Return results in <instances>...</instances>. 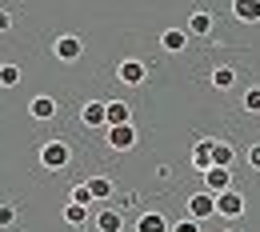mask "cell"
Returning <instances> with one entry per match:
<instances>
[{"label":"cell","instance_id":"1","mask_svg":"<svg viewBox=\"0 0 260 232\" xmlns=\"http://www.w3.org/2000/svg\"><path fill=\"white\" fill-rule=\"evenodd\" d=\"M40 164L48 168V172L68 168V164H72V148H68V140H44V144H40Z\"/></svg>","mask_w":260,"mask_h":232},{"label":"cell","instance_id":"2","mask_svg":"<svg viewBox=\"0 0 260 232\" xmlns=\"http://www.w3.org/2000/svg\"><path fill=\"white\" fill-rule=\"evenodd\" d=\"M104 136H108V148L112 152H132L140 140H136V124H120V128H104Z\"/></svg>","mask_w":260,"mask_h":232},{"label":"cell","instance_id":"3","mask_svg":"<svg viewBox=\"0 0 260 232\" xmlns=\"http://www.w3.org/2000/svg\"><path fill=\"white\" fill-rule=\"evenodd\" d=\"M52 52H56V60L72 64V60H80V56H84V40H80V36H72V32H64V36H56Z\"/></svg>","mask_w":260,"mask_h":232},{"label":"cell","instance_id":"4","mask_svg":"<svg viewBox=\"0 0 260 232\" xmlns=\"http://www.w3.org/2000/svg\"><path fill=\"white\" fill-rule=\"evenodd\" d=\"M116 80H120V84H128V88H140V84L148 80V64H144V60H120Z\"/></svg>","mask_w":260,"mask_h":232},{"label":"cell","instance_id":"5","mask_svg":"<svg viewBox=\"0 0 260 232\" xmlns=\"http://www.w3.org/2000/svg\"><path fill=\"white\" fill-rule=\"evenodd\" d=\"M232 188V168H208L204 172V192H212V196H220V192H228Z\"/></svg>","mask_w":260,"mask_h":232},{"label":"cell","instance_id":"6","mask_svg":"<svg viewBox=\"0 0 260 232\" xmlns=\"http://www.w3.org/2000/svg\"><path fill=\"white\" fill-rule=\"evenodd\" d=\"M188 216H192V220L216 216V196H212V192H196V196L188 200Z\"/></svg>","mask_w":260,"mask_h":232},{"label":"cell","instance_id":"7","mask_svg":"<svg viewBox=\"0 0 260 232\" xmlns=\"http://www.w3.org/2000/svg\"><path fill=\"white\" fill-rule=\"evenodd\" d=\"M92 224H96V232H124V212L120 208H100L92 216Z\"/></svg>","mask_w":260,"mask_h":232},{"label":"cell","instance_id":"8","mask_svg":"<svg viewBox=\"0 0 260 232\" xmlns=\"http://www.w3.org/2000/svg\"><path fill=\"white\" fill-rule=\"evenodd\" d=\"M104 124H108V128L132 124V108L124 104V100H108V104H104Z\"/></svg>","mask_w":260,"mask_h":232},{"label":"cell","instance_id":"9","mask_svg":"<svg viewBox=\"0 0 260 232\" xmlns=\"http://www.w3.org/2000/svg\"><path fill=\"white\" fill-rule=\"evenodd\" d=\"M212 144H216L212 136H200L192 144V168L196 172H208V168H212Z\"/></svg>","mask_w":260,"mask_h":232},{"label":"cell","instance_id":"10","mask_svg":"<svg viewBox=\"0 0 260 232\" xmlns=\"http://www.w3.org/2000/svg\"><path fill=\"white\" fill-rule=\"evenodd\" d=\"M240 212H244V196L236 188H228V192L216 196V216H240Z\"/></svg>","mask_w":260,"mask_h":232},{"label":"cell","instance_id":"11","mask_svg":"<svg viewBox=\"0 0 260 232\" xmlns=\"http://www.w3.org/2000/svg\"><path fill=\"white\" fill-rule=\"evenodd\" d=\"M160 48H164V52H172V56L184 52V48H188V28H164V32H160Z\"/></svg>","mask_w":260,"mask_h":232},{"label":"cell","instance_id":"12","mask_svg":"<svg viewBox=\"0 0 260 232\" xmlns=\"http://www.w3.org/2000/svg\"><path fill=\"white\" fill-rule=\"evenodd\" d=\"M232 16L240 24H260V0H232Z\"/></svg>","mask_w":260,"mask_h":232},{"label":"cell","instance_id":"13","mask_svg":"<svg viewBox=\"0 0 260 232\" xmlns=\"http://www.w3.org/2000/svg\"><path fill=\"white\" fill-rule=\"evenodd\" d=\"M80 124H84V128H108V124H104V104H100V100H88V104L80 108Z\"/></svg>","mask_w":260,"mask_h":232},{"label":"cell","instance_id":"14","mask_svg":"<svg viewBox=\"0 0 260 232\" xmlns=\"http://www.w3.org/2000/svg\"><path fill=\"white\" fill-rule=\"evenodd\" d=\"M28 116H32V120H52V116H56V100L52 96H32L28 100Z\"/></svg>","mask_w":260,"mask_h":232},{"label":"cell","instance_id":"15","mask_svg":"<svg viewBox=\"0 0 260 232\" xmlns=\"http://www.w3.org/2000/svg\"><path fill=\"white\" fill-rule=\"evenodd\" d=\"M84 184H88V192H92L96 204H104V200L116 196V188H112V180H108V176H92V180H84Z\"/></svg>","mask_w":260,"mask_h":232},{"label":"cell","instance_id":"16","mask_svg":"<svg viewBox=\"0 0 260 232\" xmlns=\"http://www.w3.org/2000/svg\"><path fill=\"white\" fill-rule=\"evenodd\" d=\"M136 232H172V224L164 220L160 212H144V216L136 220Z\"/></svg>","mask_w":260,"mask_h":232},{"label":"cell","instance_id":"17","mask_svg":"<svg viewBox=\"0 0 260 232\" xmlns=\"http://www.w3.org/2000/svg\"><path fill=\"white\" fill-rule=\"evenodd\" d=\"M88 220H92V212H88L84 204H64V224L80 228V224H88Z\"/></svg>","mask_w":260,"mask_h":232},{"label":"cell","instance_id":"18","mask_svg":"<svg viewBox=\"0 0 260 232\" xmlns=\"http://www.w3.org/2000/svg\"><path fill=\"white\" fill-rule=\"evenodd\" d=\"M232 84H236V68L232 64L212 68V88H232Z\"/></svg>","mask_w":260,"mask_h":232},{"label":"cell","instance_id":"19","mask_svg":"<svg viewBox=\"0 0 260 232\" xmlns=\"http://www.w3.org/2000/svg\"><path fill=\"white\" fill-rule=\"evenodd\" d=\"M188 32L192 36H208L212 32V16H208V12H192V16H188Z\"/></svg>","mask_w":260,"mask_h":232},{"label":"cell","instance_id":"20","mask_svg":"<svg viewBox=\"0 0 260 232\" xmlns=\"http://www.w3.org/2000/svg\"><path fill=\"white\" fill-rule=\"evenodd\" d=\"M20 80H24L20 64H0V88H16Z\"/></svg>","mask_w":260,"mask_h":232},{"label":"cell","instance_id":"21","mask_svg":"<svg viewBox=\"0 0 260 232\" xmlns=\"http://www.w3.org/2000/svg\"><path fill=\"white\" fill-rule=\"evenodd\" d=\"M212 164L216 168H232V144H224V140L212 144Z\"/></svg>","mask_w":260,"mask_h":232},{"label":"cell","instance_id":"22","mask_svg":"<svg viewBox=\"0 0 260 232\" xmlns=\"http://www.w3.org/2000/svg\"><path fill=\"white\" fill-rule=\"evenodd\" d=\"M68 204H84V208H92L96 200L88 192V184H72V192H68Z\"/></svg>","mask_w":260,"mask_h":232},{"label":"cell","instance_id":"23","mask_svg":"<svg viewBox=\"0 0 260 232\" xmlns=\"http://www.w3.org/2000/svg\"><path fill=\"white\" fill-rule=\"evenodd\" d=\"M244 112L260 116V88H248V92H244Z\"/></svg>","mask_w":260,"mask_h":232},{"label":"cell","instance_id":"24","mask_svg":"<svg viewBox=\"0 0 260 232\" xmlns=\"http://www.w3.org/2000/svg\"><path fill=\"white\" fill-rule=\"evenodd\" d=\"M16 224V204H0V228Z\"/></svg>","mask_w":260,"mask_h":232},{"label":"cell","instance_id":"25","mask_svg":"<svg viewBox=\"0 0 260 232\" xmlns=\"http://www.w3.org/2000/svg\"><path fill=\"white\" fill-rule=\"evenodd\" d=\"M172 232H200V220H192V216H188V220H176Z\"/></svg>","mask_w":260,"mask_h":232},{"label":"cell","instance_id":"26","mask_svg":"<svg viewBox=\"0 0 260 232\" xmlns=\"http://www.w3.org/2000/svg\"><path fill=\"white\" fill-rule=\"evenodd\" d=\"M8 28H12V12H8V8H0V32H8Z\"/></svg>","mask_w":260,"mask_h":232},{"label":"cell","instance_id":"27","mask_svg":"<svg viewBox=\"0 0 260 232\" xmlns=\"http://www.w3.org/2000/svg\"><path fill=\"white\" fill-rule=\"evenodd\" d=\"M248 164L260 172V144H252V148H248Z\"/></svg>","mask_w":260,"mask_h":232}]
</instances>
